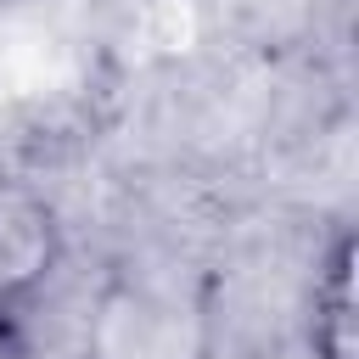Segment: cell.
I'll return each instance as SVG.
<instances>
[{
  "instance_id": "obj_2",
  "label": "cell",
  "mask_w": 359,
  "mask_h": 359,
  "mask_svg": "<svg viewBox=\"0 0 359 359\" xmlns=\"http://www.w3.org/2000/svg\"><path fill=\"white\" fill-rule=\"evenodd\" d=\"M62 213L45 185L0 174V314L34 303L62 269Z\"/></svg>"
},
{
  "instance_id": "obj_3",
  "label": "cell",
  "mask_w": 359,
  "mask_h": 359,
  "mask_svg": "<svg viewBox=\"0 0 359 359\" xmlns=\"http://www.w3.org/2000/svg\"><path fill=\"white\" fill-rule=\"evenodd\" d=\"M353 236L342 230L325 252V269L314 280V314H309V353L314 359H359V297H353Z\"/></svg>"
},
{
  "instance_id": "obj_1",
  "label": "cell",
  "mask_w": 359,
  "mask_h": 359,
  "mask_svg": "<svg viewBox=\"0 0 359 359\" xmlns=\"http://www.w3.org/2000/svg\"><path fill=\"white\" fill-rule=\"evenodd\" d=\"M84 359H213V314L180 275H112L90 303Z\"/></svg>"
},
{
  "instance_id": "obj_4",
  "label": "cell",
  "mask_w": 359,
  "mask_h": 359,
  "mask_svg": "<svg viewBox=\"0 0 359 359\" xmlns=\"http://www.w3.org/2000/svg\"><path fill=\"white\" fill-rule=\"evenodd\" d=\"M0 359H34L22 331H17V314H0Z\"/></svg>"
}]
</instances>
